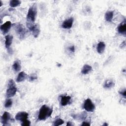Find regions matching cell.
I'll return each mask as SVG.
<instances>
[{"label":"cell","mask_w":126,"mask_h":126,"mask_svg":"<svg viewBox=\"0 0 126 126\" xmlns=\"http://www.w3.org/2000/svg\"><path fill=\"white\" fill-rule=\"evenodd\" d=\"M53 112V109L50 108L47 105H43L39 112L38 115V120L39 121L45 120L50 117Z\"/></svg>","instance_id":"cell-1"},{"label":"cell","mask_w":126,"mask_h":126,"mask_svg":"<svg viewBox=\"0 0 126 126\" xmlns=\"http://www.w3.org/2000/svg\"><path fill=\"white\" fill-rule=\"evenodd\" d=\"M37 12V7L36 3H34L29 9L27 15V23L34 24Z\"/></svg>","instance_id":"cell-2"},{"label":"cell","mask_w":126,"mask_h":126,"mask_svg":"<svg viewBox=\"0 0 126 126\" xmlns=\"http://www.w3.org/2000/svg\"><path fill=\"white\" fill-rule=\"evenodd\" d=\"M12 26L14 28L19 38L20 39H24L27 32L25 27L21 23H13Z\"/></svg>","instance_id":"cell-3"},{"label":"cell","mask_w":126,"mask_h":126,"mask_svg":"<svg viewBox=\"0 0 126 126\" xmlns=\"http://www.w3.org/2000/svg\"><path fill=\"white\" fill-rule=\"evenodd\" d=\"M17 92L16 85L12 79H10L8 81L7 89L6 92V96L7 98H9L13 96Z\"/></svg>","instance_id":"cell-4"},{"label":"cell","mask_w":126,"mask_h":126,"mask_svg":"<svg viewBox=\"0 0 126 126\" xmlns=\"http://www.w3.org/2000/svg\"><path fill=\"white\" fill-rule=\"evenodd\" d=\"M27 23V27L30 32H32V35L35 38L38 37L40 33V26L38 23L30 24Z\"/></svg>","instance_id":"cell-5"},{"label":"cell","mask_w":126,"mask_h":126,"mask_svg":"<svg viewBox=\"0 0 126 126\" xmlns=\"http://www.w3.org/2000/svg\"><path fill=\"white\" fill-rule=\"evenodd\" d=\"M12 120V118H11L10 114L8 112H5L1 117L0 121L3 126H8L10 125L9 121H11Z\"/></svg>","instance_id":"cell-6"},{"label":"cell","mask_w":126,"mask_h":126,"mask_svg":"<svg viewBox=\"0 0 126 126\" xmlns=\"http://www.w3.org/2000/svg\"><path fill=\"white\" fill-rule=\"evenodd\" d=\"M84 108L88 112H93L95 109V105L90 98H87L84 101Z\"/></svg>","instance_id":"cell-7"},{"label":"cell","mask_w":126,"mask_h":126,"mask_svg":"<svg viewBox=\"0 0 126 126\" xmlns=\"http://www.w3.org/2000/svg\"><path fill=\"white\" fill-rule=\"evenodd\" d=\"M29 117V114L26 112L21 111L18 112L15 115V119L17 121L23 122L28 119Z\"/></svg>","instance_id":"cell-8"},{"label":"cell","mask_w":126,"mask_h":126,"mask_svg":"<svg viewBox=\"0 0 126 126\" xmlns=\"http://www.w3.org/2000/svg\"><path fill=\"white\" fill-rule=\"evenodd\" d=\"M12 24L10 21H6L4 24L0 25V30L2 32V33L4 35L6 34L10 30Z\"/></svg>","instance_id":"cell-9"},{"label":"cell","mask_w":126,"mask_h":126,"mask_svg":"<svg viewBox=\"0 0 126 126\" xmlns=\"http://www.w3.org/2000/svg\"><path fill=\"white\" fill-rule=\"evenodd\" d=\"M73 21V18L70 17L63 22L62 24V27L64 29H69L72 27Z\"/></svg>","instance_id":"cell-10"},{"label":"cell","mask_w":126,"mask_h":126,"mask_svg":"<svg viewBox=\"0 0 126 126\" xmlns=\"http://www.w3.org/2000/svg\"><path fill=\"white\" fill-rule=\"evenodd\" d=\"M13 35H6L5 36V46L6 47V48L7 50V51L8 52V53H10V46H11L12 43V40H13Z\"/></svg>","instance_id":"cell-11"},{"label":"cell","mask_w":126,"mask_h":126,"mask_svg":"<svg viewBox=\"0 0 126 126\" xmlns=\"http://www.w3.org/2000/svg\"><path fill=\"white\" fill-rule=\"evenodd\" d=\"M117 30L119 33L126 36V23L125 20L121 23L117 28Z\"/></svg>","instance_id":"cell-12"},{"label":"cell","mask_w":126,"mask_h":126,"mask_svg":"<svg viewBox=\"0 0 126 126\" xmlns=\"http://www.w3.org/2000/svg\"><path fill=\"white\" fill-rule=\"evenodd\" d=\"M105 49V44L104 42L102 41H100L98 43L96 46V50L98 54H102Z\"/></svg>","instance_id":"cell-13"},{"label":"cell","mask_w":126,"mask_h":126,"mask_svg":"<svg viewBox=\"0 0 126 126\" xmlns=\"http://www.w3.org/2000/svg\"><path fill=\"white\" fill-rule=\"evenodd\" d=\"M28 77V75L24 72L21 71L20 72L16 78L17 82H21L24 80H25Z\"/></svg>","instance_id":"cell-14"},{"label":"cell","mask_w":126,"mask_h":126,"mask_svg":"<svg viewBox=\"0 0 126 126\" xmlns=\"http://www.w3.org/2000/svg\"><path fill=\"white\" fill-rule=\"evenodd\" d=\"M71 97L70 96H62L61 98V104L63 106H64L67 105L69 102H70V100L71 99Z\"/></svg>","instance_id":"cell-15"},{"label":"cell","mask_w":126,"mask_h":126,"mask_svg":"<svg viewBox=\"0 0 126 126\" xmlns=\"http://www.w3.org/2000/svg\"><path fill=\"white\" fill-rule=\"evenodd\" d=\"M115 86L114 82L111 79H107L104 83L103 87L105 89H110Z\"/></svg>","instance_id":"cell-16"},{"label":"cell","mask_w":126,"mask_h":126,"mask_svg":"<svg viewBox=\"0 0 126 126\" xmlns=\"http://www.w3.org/2000/svg\"><path fill=\"white\" fill-rule=\"evenodd\" d=\"M92 70V67L88 64H85L81 70V73L83 74H87Z\"/></svg>","instance_id":"cell-17"},{"label":"cell","mask_w":126,"mask_h":126,"mask_svg":"<svg viewBox=\"0 0 126 126\" xmlns=\"http://www.w3.org/2000/svg\"><path fill=\"white\" fill-rule=\"evenodd\" d=\"M114 12L113 11H107L105 14V19L107 22H111L113 18Z\"/></svg>","instance_id":"cell-18"},{"label":"cell","mask_w":126,"mask_h":126,"mask_svg":"<svg viewBox=\"0 0 126 126\" xmlns=\"http://www.w3.org/2000/svg\"><path fill=\"white\" fill-rule=\"evenodd\" d=\"M12 68H13V70L16 72H18L19 71H20L21 70V65L20 62H19V60H16L14 62V63L12 65Z\"/></svg>","instance_id":"cell-19"},{"label":"cell","mask_w":126,"mask_h":126,"mask_svg":"<svg viewBox=\"0 0 126 126\" xmlns=\"http://www.w3.org/2000/svg\"><path fill=\"white\" fill-rule=\"evenodd\" d=\"M21 3V1L19 0H11L9 2V5L11 7L14 8L19 6Z\"/></svg>","instance_id":"cell-20"},{"label":"cell","mask_w":126,"mask_h":126,"mask_svg":"<svg viewBox=\"0 0 126 126\" xmlns=\"http://www.w3.org/2000/svg\"><path fill=\"white\" fill-rule=\"evenodd\" d=\"M64 123V121L62 119L59 118L57 119L56 121H55L53 122V126H58L60 125H62Z\"/></svg>","instance_id":"cell-21"},{"label":"cell","mask_w":126,"mask_h":126,"mask_svg":"<svg viewBox=\"0 0 126 126\" xmlns=\"http://www.w3.org/2000/svg\"><path fill=\"white\" fill-rule=\"evenodd\" d=\"M37 79V76L35 73H32L29 76V79L30 82H32Z\"/></svg>","instance_id":"cell-22"},{"label":"cell","mask_w":126,"mask_h":126,"mask_svg":"<svg viewBox=\"0 0 126 126\" xmlns=\"http://www.w3.org/2000/svg\"><path fill=\"white\" fill-rule=\"evenodd\" d=\"M12 105V100L11 99H7L4 104V107L5 108H9Z\"/></svg>","instance_id":"cell-23"},{"label":"cell","mask_w":126,"mask_h":126,"mask_svg":"<svg viewBox=\"0 0 126 126\" xmlns=\"http://www.w3.org/2000/svg\"><path fill=\"white\" fill-rule=\"evenodd\" d=\"M21 125L22 126H30L31 125V122L27 119L26 121L21 122Z\"/></svg>","instance_id":"cell-24"},{"label":"cell","mask_w":126,"mask_h":126,"mask_svg":"<svg viewBox=\"0 0 126 126\" xmlns=\"http://www.w3.org/2000/svg\"><path fill=\"white\" fill-rule=\"evenodd\" d=\"M119 93L122 95L125 98H126V90L124 89V90H122V91H120L119 92Z\"/></svg>","instance_id":"cell-25"},{"label":"cell","mask_w":126,"mask_h":126,"mask_svg":"<svg viewBox=\"0 0 126 126\" xmlns=\"http://www.w3.org/2000/svg\"><path fill=\"white\" fill-rule=\"evenodd\" d=\"M69 50L72 52H75V47L74 45L72 46H70L69 47Z\"/></svg>","instance_id":"cell-26"},{"label":"cell","mask_w":126,"mask_h":126,"mask_svg":"<svg viewBox=\"0 0 126 126\" xmlns=\"http://www.w3.org/2000/svg\"><path fill=\"white\" fill-rule=\"evenodd\" d=\"M126 46V41H124L123 42H122V43L121 44V45H120V47L121 48H124Z\"/></svg>","instance_id":"cell-27"},{"label":"cell","mask_w":126,"mask_h":126,"mask_svg":"<svg viewBox=\"0 0 126 126\" xmlns=\"http://www.w3.org/2000/svg\"><path fill=\"white\" fill-rule=\"evenodd\" d=\"M81 126H90V124L87 122H83L82 123Z\"/></svg>","instance_id":"cell-28"},{"label":"cell","mask_w":126,"mask_h":126,"mask_svg":"<svg viewBox=\"0 0 126 126\" xmlns=\"http://www.w3.org/2000/svg\"><path fill=\"white\" fill-rule=\"evenodd\" d=\"M73 125L72 124L71 122H68L66 124V126H73Z\"/></svg>","instance_id":"cell-29"},{"label":"cell","mask_w":126,"mask_h":126,"mask_svg":"<svg viewBox=\"0 0 126 126\" xmlns=\"http://www.w3.org/2000/svg\"><path fill=\"white\" fill-rule=\"evenodd\" d=\"M108 124L107 123H106V122H105V123L102 125L103 126H108Z\"/></svg>","instance_id":"cell-30"},{"label":"cell","mask_w":126,"mask_h":126,"mask_svg":"<svg viewBox=\"0 0 126 126\" xmlns=\"http://www.w3.org/2000/svg\"><path fill=\"white\" fill-rule=\"evenodd\" d=\"M2 1L1 0H0V7H1L2 5Z\"/></svg>","instance_id":"cell-31"}]
</instances>
